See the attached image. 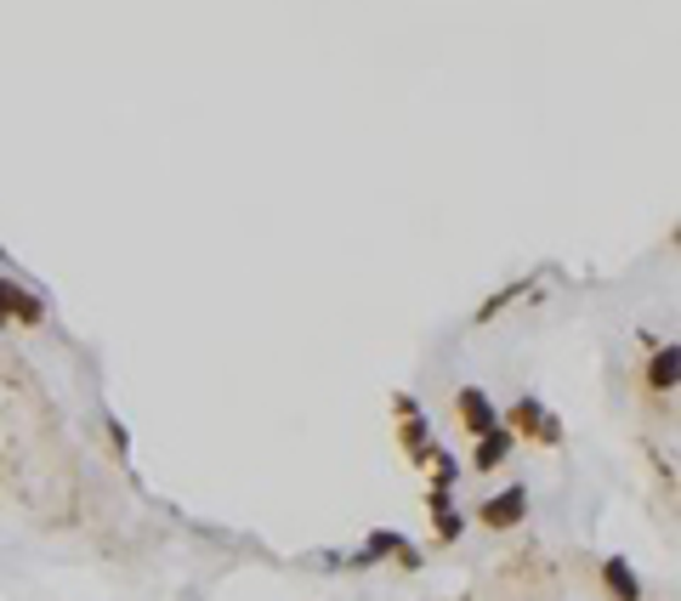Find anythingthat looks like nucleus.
<instances>
[{"label": "nucleus", "instance_id": "f257e3e1", "mask_svg": "<svg viewBox=\"0 0 681 601\" xmlns=\"http://www.w3.org/2000/svg\"><path fill=\"white\" fill-rule=\"evenodd\" d=\"M505 432H523V437H534V443H562V420L539 404V397H517V409H511Z\"/></svg>", "mask_w": 681, "mask_h": 601}, {"label": "nucleus", "instance_id": "f03ea898", "mask_svg": "<svg viewBox=\"0 0 681 601\" xmlns=\"http://www.w3.org/2000/svg\"><path fill=\"white\" fill-rule=\"evenodd\" d=\"M523 517H528V489H523V482H511L505 494H494V500L477 505V522H482V528H517Z\"/></svg>", "mask_w": 681, "mask_h": 601}, {"label": "nucleus", "instance_id": "7ed1b4c3", "mask_svg": "<svg viewBox=\"0 0 681 601\" xmlns=\"http://www.w3.org/2000/svg\"><path fill=\"white\" fill-rule=\"evenodd\" d=\"M454 409H461V425H466V432H494V425H500V414H494V404H489V397H482L477 386H466L461 392V404H454Z\"/></svg>", "mask_w": 681, "mask_h": 601}, {"label": "nucleus", "instance_id": "20e7f679", "mask_svg": "<svg viewBox=\"0 0 681 601\" xmlns=\"http://www.w3.org/2000/svg\"><path fill=\"white\" fill-rule=\"evenodd\" d=\"M511 448H517V437H511L505 425H494V432H482V437H477V448H471V466H477V471H494V466L505 460Z\"/></svg>", "mask_w": 681, "mask_h": 601}, {"label": "nucleus", "instance_id": "39448f33", "mask_svg": "<svg viewBox=\"0 0 681 601\" xmlns=\"http://www.w3.org/2000/svg\"><path fill=\"white\" fill-rule=\"evenodd\" d=\"M602 579H608V590H613L619 601H642V585H636V574H631V562H624V556H608V562H602Z\"/></svg>", "mask_w": 681, "mask_h": 601}, {"label": "nucleus", "instance_id": "423d86ee", "mask_svg": "<svg viewBox=\"0 0 681 601\" xmlns=\"http://www.w3.org/2000/svg\"><path fill=\"white\" fill-rule=\"evenodd\" d=\"M426 505H432V517H438V539H461V528H466V522H461V510L449 505V494H443V489L426 494Z\"/></svg>", "mask_w": 681, "mask_h": 601}, {"label": "nucleus", "instance_id": "0eeeda50", "mask_svg": "<svg viewBox=\"0 0 681 601\" xmlns=\"http://www.w3.org/2000/svg\"><path fill=\"white\" fill-rule=\"evenodd\" d=\"M647 386H659V392L676 386V347H659L647 358Z\"/></svg>", "mask_w": 681, "mask_h": 601}, {"label": "nucleus", "instance_id": "6e6552de", "mask_svg": "<svg viewBox=\"0 0 681 601\" xmlns=\"http://www.w3.org/2000/svg\"><path fill=\"white\" fill-rule=\"evenodd\" d=\"M17 290H23V284H7V278H0V324L12 318V306H17Z\"/></svg>", "mask_w": 681, "mask_h": 601}, {"label": "nucleus", "instance_id": "1a4fd4ad", "mask_svg": "<svg viewBox=\"0 0 681 601\" xmlns=\"http://www.w3.org/2000/svg\"><path fill=\"white\" fill-rule=\"evenodd\" d=\"M0 267H7V250H0Z\"/></svg>", "mask_w": 681, "mask_h": 601}]
</instances>
